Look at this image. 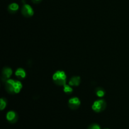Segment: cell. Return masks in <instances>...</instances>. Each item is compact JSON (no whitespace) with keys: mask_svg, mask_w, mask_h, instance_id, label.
<instances>
[{"mask_svg":"<svg viewBox=\"0 0 129 129\" xmlns=\"http://www.w3.org/2000/svg\"><path fill=\"white\" fill-rule=\"evenodd\" d=\"M15 75L19 79H24L26 76V72L22 68H19L15 72Z\"/></svg>","mask_w":129,"mask_h":129,"instance_id":"9","label":"cell"},{"mask_svg":"<svg viewBox=\"0 0 129 129\" xmlns=\"http://www.w3.org/2000/svg\"><path fill=\"white\" fill-rule=\"evenodd\" d=\"M81 82V78L79 76H74L70 79L69 82V84L70 86H79Z\"/></svg>","mask_w":129,"mask_h":129,"instance_id":"8","label":"cell"},{"mask_svg":"<svg viewBox=\"0 0 129 129\" xmlns=\"http://www.w3.org/2000/svg\"><path fill=\"white\" fill-rule=\"evenodd\" d=\"M106 107H107V103L104 100H98L93 103L92 105V109L96 113H99L104 110Z\"/></svg>","mask_w":129,"mask_h":129,"instance_id":"3","label":"cell"},{"mask_svg":"<svg viewBox=\"0 0 129 129\" xmlns=\"http://www.w3.org/2000/svg\"><path fill=\"white\" fill-rule=\"evenodd\" d=\"M12 70L11 68H5L3 70L2 72V78L3 80L7 81L10 78V76L12 74Z\"/></svg>","mask_w":129,"mask_h":129,"instance_id":"7","label":"cell"},{"mask_svg":"<svg viewBox=\"0 0 129 129\" xmlns=\"http://www.w3.org/2000/svg\"><path fill=\"white\" fill-rule=\"evenodd\" d=\"M19 9V5L17 3H13L10 4L8 6V10L10 11V13H14L16 12V11L18 10Z\"/></svg>","mask_w":129,"mask_h":129,"instance_id":"10","label":"cell"},{"mask_svg":"<svg viewBox=\"0 0 129 129\" xmlns=\"http://www.w3.org/2000/svg\"><path fill=\"white\" fill-rule=\"evenodd\" d=\"M52 78L54 83L57 85L64 86L66 83V73L62 71H57L56 73H54Z\"/></svg>","mask_w":129,"mask_h":129,"instance_id":"2","label":"cell"},{"mask_svg":"<svg viewBox=\"0 0 129 129\" xmlns=\"http://www.w3.org/2000/svg\"><path fill=\"white\" fill-rule=\"evenodd\" d=\"M73 88L71 87L70 85H67L66 84L64 86V91L66 93H68V94H69V93H71L73 92Z\"/></svg>","mask_w":129,"mask_h":129,"instance_id":"11","label":"cell"},{"mask_svg":"<svg viewBox=\"0 0 129 129\" xmlns=\"http://www.w3.org/2000/svg\"><path fill=\"white\" fill-rule=\"evenodd\" d=\"M6 107V102L3 98H1L0 100V109L1 110H3Z\"/></svg>","mask_w":129,"mask_h":129,"instance_id":"12","label":"cell"},{"mask_svg":"<svg viewBox=\"0 0 129 129\" xmlns=\"http://www.w3.org/2000/svg\"><path fill=\"white\" fill-rule=\"evenodd\" d=\"M6 119L10 123H14L17 121L18 115L16 112L14 111H10L6 114Z\"/></svg>","mask_w":129,"mask_h":129,"instance_id":"6","label":"cell"},{"mask_svg":"<svg viewBox=\"0 0 129 129\" xmlns=\"http://www.w3.org/2000/svg\"><path fill=\"white\" fill-rule=\"evenodd\" d=\"M81 105V102L79 100V99L77 97H74V98H72L71 99H69V107H70L71 109L75 110L77 109L78 107L80 106Z\"/></svg>","mask_w":129,"mask_h":129,"instance_id":"5","label":"cell"},{"mask_svg":"<svg viewBox=\"0 0 129 129\" xmlns=\"http://www.w3.org/2000/svg\"><path fill=\"white\" fill-rule=\"evenodd\" d=\"M33 1H35V2H37V1H40V0H33Z\"/></svg>","mask_w":129,"mask_h":129,"instance_id":"15","label":"cell"},{"mask_svg":"<svg viewBox=\"0 0 129 129\" xmlns=\"http://www.w3.org/2000/svg\"><path fill=\"white\" fill-rule=\"evenodd\" d=\"M21 13L25 17H31L34 15V11L30 5L25 3L21 8Z\"/></svg>","mask_w":129,"mask_h":129,"instance_id":"4","label":"cell"},{"mask_svg":"<svg viewBox=\"0 0 129 129\" xmlns=\"http://www.w3.org/2000/svg\"><path fill=\"white\" fill-rule=\"evenodd\" d=\"M6 90L9 93H18L22 88V84L19 81H15L13 79H9L6 81L5 84Z\"/></svg>","mask_w":129,"mask_h":129,"instance_id":"1","label":"cell"},{"mask_svg":"<svg viewBox=\"0 0 129 129\" xmlns=\"http://www.w3.org/2000/svg\"><path fill=\"white\" fill-rule=\"evenodd\" d=\"M105 129H109V128H105Z\"/></svg>","mask_w":129,"mask_h":129,"instance_id":"16","label":"cell"},{"mask_svg":"<svg viewBox=\"0 0 129 129\" xmlns=\"http://www.w3.org/2000/svg\"><path fill=\"white\" fill-rule=\"evenodd\" d=\"M96 95L98 96V97H103V96L105 95V91L102 89H97L96 91Z\"/></svg>","mask_w":129,"mask_h":129,"instance_id":"13","label":"cell"},{"mask_svg":"<svg viewBox=\"0 0 129 129\" xmlns=\"http://www.w3.org/2000/svg\"><path fill=\"white\" fill-rule=\"evenodd\" d=\"M88 129H101V127L99 125L94 123V124L91 125Z\"/></svg>","mask_w":129,"mask_h":129,"instance_id":"14","label":"cell"}]
</instances>
